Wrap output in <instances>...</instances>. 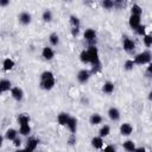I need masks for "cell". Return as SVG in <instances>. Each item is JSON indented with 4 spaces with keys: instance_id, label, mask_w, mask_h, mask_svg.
Segmentation results:
<instances>
[{
    "instance_id": "obj_1",
    "label": "cell",
    "mask_w": 152,
    "mask_h": 152,
    "mask_svg": "<svg viewBox=\"0 0 152 152\" xmlns=\"http://www.w3.org/2000/svg\"><path fill=\"white\" fill-rule=\"evenodd\" d=\"M56 84L55 76L51 71H44L40 75V87L45 90H51Z\"/></svg>"
},
{
    "instance_id": "obj_2",
    "label": "cell",
    "mask_w": 152,
    "mask_h": 152,
    "mask_svg": "<svg viewBox=\"0 0 152 152\" xmlns=\"http://www.w3.org/2000/svg\"><path fill=\"white\" fill-rule=\"evenodd\" d=\"M88 55H89V62L93 65V72H96L97 69L101 68V63H100V58H99V51L97 48L94 45H90L88 48Z\"/></svg>"
},
{
    "instance_id": "obj_3",
    "label": "cell",
    "mask_w": 152,
    "mask_h": 152,
    "mask_svg": "<svg viewBox=\"0 0 152 152\" xmlns=\"http://www.w3.org/2000/svg\"><path fill=\"white\" fill-rule=\"evenodd\" d=\"M151 58H152V55L150 51H142L140 53H138L135 57H134V63L138 64V65H142V64H147L151 62Z\"/></svg>"
},
{
    "instance_id": "obj_4",
    "label": "cell",
    "mask_w": 152,
    "mask_h": 152,
    "mask_svg": "<svg viewBox=\"0 0 152 152\" xmlns=\"http://www.w3.org/2000/svg\"><path fill=\"white\" fill-rule=\"evenodd\" d=\"M70 25H71V34L75 37L78 34V31H80V19L75 15H71L70 17Z\"/></svg>"
},
{
    "instance_id": "obj_5",
    "label": "cell",
    "mask_w": 152,
    "mask_h": 152,
    "mask_svg": "<svg viewBox=\"0 0 152 152\" xmlns=\"http://www.w3.org/2000/svg\"><path fill=\"white\" fill-rule=\"evenodd\" d=\"M11 95H12V97H13L14 100L21 101L23 97H24V91H23V89L19 88V87H13V88L11 89Z\"/></svg>"
},
{
    "instance_id": "obj_6",
    "label": "cell",
    "mask_w": 152,
    "mask_h": 152,
    "mask_svg": "<svg viewBox=\"0 0 152 152\" xmlns=\"http://www.w3.org/2000/svg\"><path fill=\"white\" fill-rule=\"evenodd\" d=\"M89 77H90V72H89L88 70H86V69L80 70L78 74H77V81H78L80 83H86V82H88Z\"/></svg>"
},
{
    "instance_id": "obj_7",
    "label": "cell",
    "mask_w": 152,
    "mask_h": 152,
    "mask_svg": "<svg viewBox=\"0 0 152 152\" xmlns=\"http://www.w3.org/2000/svg\"><path fill=\"white\" fill-rule=\"evenodd\" d=\"M83 37H84V39L87 42H90L91 43V42H94L96 39V32H95L94 28H87L84 31V33H83Z\"/></svg>"
},
{
    "instance_id": "obj_8",
    "label": "cell",
    "mask_w": 152,
    "mask_h": 152,
    "mask_svg": "<svg viewBox=\"0 0 152 152\" xmlns=\"http://www.w3.org/2000/svg\"><path fill=\"white\" fill-rule=\"evenodd\" d=\"M122 45H124V50L127 52H132L135 49V43L129 38H125L122 42Z\"/></svg>"
},
{
    "instance_id": "obj_9",
    "label": "cell",
    "mask_w": 152,
    "mask_h": 152,
    "mask_svg": "<svg viewBox=\"0 0 152 152\" xmlns=\"http://www.w3.org/2000/svg\"><path fill=\"white\" fill-rule=\"evenodd\" d=\"M132 132H133V127H132L131 124L125 122V124H122L120 126V133H121V135H126L127 137V135H131Z\"/></svg>"
},
{
    "instance_id": "obj_10",
    "label": "cell",
    "mask_w": 152,
    "mask_h": 152,
    "mask_svg": "<svg viewBox=\"0 0 152 152\" xmlns=\"http://www.w3.org/2000/svg\"><path fill=\"white\" fill-rule=\"evenodd\" d=\"M108 116L113 121H118L120 119V110L116 107H110L108 109Z\"/></svg>"
},
{
    "instance_id": "obj_11",
    "label": "cell",
    "mask_w": 152,
    "mask_h": 152,
    "mask_svg": "<svg viewBox=\"0 0 152 152\" xmlns=\"http://www.w3.org/2000/svg\"><path fill=\"white\" fill-rule=\"evenodd\" d=\"M31 14L28 13V12H21L19 15H18V19H19V21L23 24V25H27V24H30L31 23Z\"/></svg>"
},
{
    "instance_id": "obj_12",
    "label": "cell",
    "mask_w": 152,
    "mask_h": 152,
    "mask_svg": "<svg viewBox=\"0 0 152 152\" xmlns=\"http://www.w3.org/2000/svg\"><path fill=\"white\" fill-rule=\"evenodd\" d=\"M38 140L36 139V138H30L28 140H27V144H26V151L27 152H33L34 150H36V147L38 146Z\"/></svg>"
},
{
    "instance_id": "obj_13",
    "label": "cell",
    "mask_w": 152,
    "mask_h": 152,
    "mask_svg": "<svg viewBox=\"0 0 152 152\" xmlns=\"http://www.w3.org/2000/svg\"><path fill=\"white\" fill-rule=\"evenodd\" d=\"M42 56L44 57V59L51 61V59L53 58V56H55V52H53V50H52L51 48L45 46V48L43 49V51H42Z\"/></svg>"
},
{
    "instance_id": "obj_14",
    "label": "cell",
    "mask_w": 152,
    "mask_h": 152,
    "mask_svg": "<svg viewBox=\"0 0 152 152\" xmlns=\"http://www.w3.org/2000/svg\"><path fill=\"white\" fill-rule=\"evenodd\" d=\"M70 118H71V116H70L68 113H61V114H58V116H57V121H58L59 125L66 126L68 122H69V120H70Z\"/></svg>"
},
{
    "instance_id": "obj_15",
    "label": "cell",
    "mask_w": 152,
    "mask_h": 152,
    "mask_svg": "<svg viewBox=\"0 0 152 152\" xmlns=\"http://www.w3.org/2000/svg\"><path fill=\"white\" fill-rule=\"evenodd\" d=\"M128 24H129V26L135 30L138 26H140V17L139 15H132L131 14V17L128 19Z\"/></svg>"
},
{
    "instance_id": "obj_16",
    "label": "cell",
    "mask_w": 152,
    "mask_h": 152,
    "mask_svg": "<svg viewBox=\"0 0 152 152\" xmlns=\"http://www.w3.org/2000/svg\"><path fill=\"white\" fill-rule=\"evenodd\" d=\"M10 89H12V83H11V81H8V80H6V78H2V80L0 81V90H1L2 93H5V91H7V90H10Z\"/></svg>"
},
{
    "instance_id": "obj_17",
    "label": "cell",
    "mask_w": 152,
    "mask_h": 152,
    "mask_svg": "<svg viewBox=\"0 0 152 152\" xmlns=\"http://www.w3.org/2000/svg\"><path fill=\"white\" fill-rule=\"evenodd\" d=\"M102 91L104 94H112L114 91V83L110 82V81H107L103 83V87H102Z\"/></svg>"
},
{
    "instance_id": "obj_18",
    "label": "cell",
    "mask_w": 152,
    "mask_h": 152,
    "mask_svg": "<svg viewBox=\"0 0 152 152\" xmlns=\"http://www.w3.org/2000/svg\"><path fill=\"white\" fill-rule=\"evenodd\" d=\"M66 127L69 128V131L74 134L75 132H76V129H77V120H76V118H70V120H69V122H68V125H66Z\"/></svg>"
},
{
    "instance_id": "obj_19",
    "label": "cell",
    "mask_w": 152,
    "mask_h": 152,
    "mask_svg": "<svg viewBox=\"0 0 152 152\" xmlns=\"http://www.w3.org/2000/svg\"><path fill=\"white\" fill-rule=\"evenodd\" d=\"M17 135H18V132H17V129H14V128H8L7 131H6V133H5V137H6V139L7 140H14V139H17Z\"/></svg>"
},
{
    "instance_id": "obj_20",
    "label": "cell",
    "mask_w": 152,
    "mask_h": 152,
    "mask_svg": "<svg viewBox=\"0 0 152 152\" xmlns=\"http://www.w3.org/2000/svg\"><path fill=\"white\" fill-rule=\"evenodd\" d=\"M91 146L94 148H101L103 146V139L99 135V137H94L91 139Z\"/></svg>"
},
{
    "instance_id": "obj_21",
    "label": "cell",
    "mask_w": 152,
    "mask_h": 152,
    "mask_svg": "<svg viewBox=\"0 0 152 152\" xmlns=\"http://www.w3.org/2000/svg\"><path fill=\"white\" fill-rule=\"evenodd\" d=\"M13 66H14V61H13V59H11V58H5V59H4V62H2V68H4V70L8 71V70L13 69Z\"/></svg>"
},
{
    "instance_id": "obj_22",
    "label": "cell",
    "mask_w": 152,
    "mask_h": 152,
    "mask_svg": "<svg viewBox=\"0 0 152 152\" xmlns=\"http://www.w3.org/2000/svg\"><path fill=\"white\" fill-rule=\"evenodd\" d=\"M89 122L91 124V125H99V124H101L102 122V116L100 115V114H91V116L89 118Z\"/></svg>"
},
{
    "instance_id": "obj_23",
    "label": "cell",
    "mask_w": 152,
    "mask_h": 152,
    "mask_svg": "<svg viewBox=\"0 0 152 152\" xmlns=\"http://www.w3.org/2000/svg\"><path fill=\"white\" fill-rule=\"evenodd\" d=\"M124 148L127 151V152H134L135 151V144L132 141V140H126L124 142Z\"/></svg>"
},
{
    "instance_id": "obj_24",
    "label": "cell",
    "mask_w": 152,
    "mask_h": 152,
    "mask_svg": "<svg viewBox=\"0 0 152 152\" xmlns=\"http://www.w3.org/2000/svg\"><path fill=\"white\" fill-rule=\"evenodd\" d=\"M19 133L21 135H28L31 133V127L28 124H25V125H20L19 127Z\"/></svg>"
},
{
    "instance_id": "obj_25",
    "label": "cell",
    "mask_w": 152,
    "mask_h": 152,
    "mask_svg": "<svg viewBox=\"0 0 152 152\" xmlns=\"http://www.w3.org/2000/svg\"><path fill=\"white\" fill-rule=\"evenodd\" d=\"M109 133H110V127H109L108 125H103V126L100 128V131H99V135H100L101 138H104V137L109 135Z\"/></svg>"
},
{
    "instance_id": "obj_26",
    "label": "cell",
    "mask_w": 152,
    "mask_h": 152,
    "mask_svg": "<svg viewBox=\"0 0 152 152\" xmlns=\"http://www.w3.org/2000/svg\"><path fill=\"white\" fill-rule=\"evenodd\" d=\"M141 13H142V8L139 6V5H137V4H134L133 6H132V8H131V14L132 15H141Z\"/></svg>"
},
{
    "instance_id": "obj_27",
    "label": "cell",
    "mask_w": 152,
    "mask_h": 152,
    "mask_svg": "<svg viewBox=\"0 0 152 152\" xmlns=\"http://www.w3.org/2000/svg\"><path fill=\"white\" fill-rule=\"evenodd\" d=\"M49 40H50V44L52 46H57L58 43H59V37L57 33H51L50 37H49Z\"/></svg>"
},
{
    "instance_id": "obj_28",
    "label": "cell",
    "mask_w": 152,
    "mask_h": 152,
    "mask_svg": "<svg viewBox=\"0 0 152 152\" xmlns=\"http://www.w3.org/2000/svg\"><path fill=\"white\" fill-rule=\"evenodd\" d=\"M18 122L19 125H25V124H28L30 122V116L27 114H20L18 116Z\"/></svg>"
},
{
    "instance_id": "obj_29",
    "label": "cell",
    "mask_w": 152,
    "mask_h": 152,
    "mask_svg": "<svg viewBox=\"0 0 152 152\" xmlns=\"http://www.w3.org/2000/svg\"><path fill=\"white\" fill-rule=\"evenodd\" d=\"M43 20L44 21H46V23H50L51 20H52V12L50 11V10H45L44 12H43Z\"/></svg>"
},
{
    "instance_id": "obj_30",
    "label": "cell",
    "mask_w": 152,
    "mask_h": 152,
    "mask_svg": "<svg viewBox=\"0 0 152 152\" xmlns=\"http://www.w3.org/2000/svg\"><path fill=\"white\" fill-rule=\"evenodd\" d=\"M80 59H81V62L82 63H90L89 62V55H88V51L87 50H83V51H81V53H80Z\"/></svg>"
},
{
    "instance_id": "obj_31",
    "label": "cell",
    "mask_w": 152,
    "mask_h": 152,
    "mask_svg": "<svg viewBox=\"0 0 152 152\" xmlns=\"http://www.w3.org/2000/svg\"><path fill=\"white\" fill-rule=\"evenodd\" d=\"M134 65H135V63H134L133 59H127V61L125 62V64H124V68H125L126 70H132V69L134 68Z\"/></svg>"
},
{
    "instance_id": "obj_32",
    "label": "cell",
    "mask_w": 152,
    "mask_h": 152,
    "mask_svg": "<svg viewBox=\"0 0 152 152\" xmlns=\"http://www.w3.org/2000/svg\"><path fill=\"white\" fill-rule=\"evenodd\" d=\"M102 6L104 8H107V10H110V8H113L115 6V2L112 1V0H104V1H102Z\"/></svg>"
},
{
    "instance_id": "obj_33",
    "label": "cell",
    "mask_w": 152,
    "mask_h": 152,
    "mask_svg": "<svg viewBox=\"0 0 152 152\" xmlns=\"http://www.w3.org/2000/svg\"><path fill=\"white\" fill-rule=\"evenodd\" d=\"M144 44H145V46H147V48L152 46V36L145 34V36H144Z\"/></svg>"
},
{
    "instance_id": "obj_34",
    "label": "cell",
    "mask_w": 152,
    "mask_h": 152,
    "mask_svg": "<svg viewBox=\"0 0 152 152\" xmlns=\"http://www.w3.org/2000/svg\"><path fill=\"white\" fill-rule=\"evenodd\" d=\"M135 32H137V34H139V36H145V26H144V25L138 26V27L135 28Z\"/></svg>"
},
{
    "instance_id": "obj_35",
    "label": "cell",
    "mask_w": 152,
    "mask_h": 152,
    "mask_svg": "<svg viewBox=\"0 0 152 152\" xmlns=\"http://www.w3.org/2000/svg\"><path fill=\"white\" fill-rule=\"evenodd\" d=\"M146 75H147L148 77H152V63L148 64V66H147V69H146Z\"/></svg>"
},
{
    "instance_id": "obj_36",
    "label": "cell",
    "mask_w": 152,
    "mask_h": 152,
    "mask_svg": "<svg viewBox=\"0 0 152 152\" xmlns=\"http://www.w3.org/2000/svg\"><path fill=\"white\" fill-rule=\"evenodd\" d=\"M103 152H116V151H115V148L112 145H108V146H106V148H104Z\"/></svg>"
},
{
    "instance_id": "obj_37",
    "label": "cell",
    "mask_w": 152,
    "mask_h": 152,
    "mask_svg": "<svg viewBox=\"0 0 152 152\" xmlns=\"http://www.w3.org/2000/svg\"><path fill=\"white\" fill-rule=\"evenodd\" d=\"M13 141H14V142H13V144H14V146H17V147H18V146H20V144H21V140H20V139H18V138H17V139H14Z\"/></svg>"
},
{
    "instance_id": "obj_38",
    "label": "cell",
    "mask_w": 152,
    "mask_h": 152,
    "mask_svg": "<svg viewBox=\"0 0 152 152\" xmlns=\"http://www.w3.org/2000/svg\"><path fill=\"white\" fill-rule=\"evenodd\" d=\"M134 152H147V151H146V148H145V147H137Z\"/></svg>"
},
{
    "instance_id": "obj_39",
    "label": "cell",
    "mask_w": 152,
    "mask_h": 152,
    "mask_svg": "<svg viewBox=\"0 0 152 152\" xmlns=\"http://www.w3.org/2000/svg\"><path fill=\"white\" fill-rule=\"evenodd\" d=\"M7 4H10V1H7V0H1V1H0V5H1V6H6Z\"/></svg>"
},
{
    "instance_id": "obj_40",
    "label": "cell",
    "mask_w": 152,
    "mask_h": 152,
    "mask_svg": "<svg viewBox=\"0 0 152 152\" xmlns=\"http://www.w3.org/2000/svg\"><path fill=\"white\" fill-rule=\"evenodd\" d=\"M75 141H76V140H75V137L72 135V137H71V138L69 139V144H70V145H72V144H74Z\"/></svg>"
},
{
    "instance_id": "obj_41",
    "label": "cell",
    "mask_w": 152,
    "mask_h": 152,
    "mask_svg": "<svg viewBox=\"0 0 152 152\" xmlns=\"http://www.w3.org/2000/svg\"><path fill=\"white\" fill-rule=\"evenodd\" d=\"M148 100H150V101H152V90L148 93Z\"/></svg>"
},
{
    "instance_id": "obj_42",
    "label": "cell",
    "mask_w": 152,
    "mask_h": 152,
    "mask_svg": "<svg viewBox=\"0 0 152 152\" xmlns=\"http://www.w3.org/2000/svg\"><path fill=\"white\" fill-rule=\"evenodd\" d=\"M15 152H27V151H26V150H25V148H24V150H17V151H15Z\"/></svg>"
},
{
    "instance_id": "obj_43",
    "label": "cell",
    "mask_w": 152,
    "mask_h": 152,
    "mask_svg": "<svg viewBox=\"0 0 152 152\" xmlns=\"http://www.w3.org/2000/svg\"><path fill=\"white\" fill-rule=\"evenodd\" d=\"M38 152H43V151H38Z\"/></svg>"
}]
</instances>
